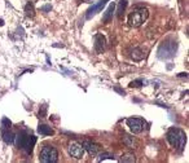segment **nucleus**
<instances>
[{
  "instance_id": "nucleus-13",
  "label": "nucleus",
  "mask_w": 189,
  "mask_h": 163,
  "mask_svg": "<svg viewBox=\"0 0 189 163\" xmlns=\"http://www.w3.org/2000/svg\"><path fill=\"white\" fill-rule=\"evenodd\" d=\"M123 142L131 149H136L139 146V142L133 136H130V135H123Z\"/></svg>"
},
{
  "instance_id": "nucleus-25",
  "label": "nucleus",
  "mask_w": 189,
  "mask_h": 163,
  "mask_svg": "<svg viewBox=\"0 0 189 163\" xmlns=\"http://www.w3.org/2000/svg\"><path fill=\"white\" fill-rule=\"evenodd\" d=\"M178 76H180V78H183V76H185V78H187V76H188V74H187V73H180V74H179Z\"/></svg>"
},
{
  "instance_id": "nucleus-17",
  "label": "nucleus",
  "mask_w": 189,
  "mask_h": 163,
  "mask_svg": "<svg viewBox=\"0 0 189 163\" xmlns=\"http://www.w3.org/2000/svg\"><path fill=\"white\" fill-rule=\"evenodd\" d=\"M25 16L26 17H30V18H32L35 16V6L30 1L25 5Z\"/></svg>"
},
{
  "instance_id": "nucleus-4",
  "label": "nucleus",
  "mask_w": 189,
  "mask_h": 163,
  "mask_svg": "<svg viewBox=\"0 0 189 163\" xmlns=\"http://www.w3.org/2000/svg\"><path fill=\"white\" fill-rule=\"evenodd\" d=\"M149 16V12L146 8H136L131 14L128 16V25L131 27H140L146 21Z\"/></svg>"
},
{
  "instance_id": "nucleus-19",
  "label": "nucleus",
  "mask_w": 189,
  "mask_h": 163,
  "mask_svg": "<svg viewBox=\"0 0 189 163\" xmlns=\"http://www.w3.org/2000/svg\"><path fill=\"white\" fill-rule=\"evenodd\" d=\"M11 126H12V122L9 120L8 118H3L1 119V128L3 129H8V128H11Z\"/></svg>"
},
{
  "instance_id": "nucleus-22",
  "label": "nucleus",
  "mask_w": 189,
  "mask_h": 163,
  "mask_svg": "<svg viewBox=\"0 0 189 163\" xmlns=\"http://www.w3.org/2000/svg\"><path fill=\"white\" fill-rule=\"evenodd\" d=\"M142 83H144L142 79H136V80H133V82L130 83V87H141Z\"/></svg>"
},
{
  "instance_id": "nucleus-15",
  "label": "nucleus",
  "mask_w": 189,
  "mask_h": 163,
  "mask_svg": "<svg viewBox=\"0 0 189 163\" xmlns=\"http://www.w3.org/2000/svg\"><path fill=\"white\" fill-rule=\"evenodd\" d=\"M131 58L133 61H141L144 58V52L140 49V48H133L131 51Z\"/></svg>"
},
{
  "instance_id": "nucleus-1",
  "label": "nucleus",
  "mask_w": 189,
  "mask_h": 163,
  "mask_svg": "<svg viewBox=\"0 0 189 163\" xmlns=\"http://www.w3.org/2000/svg\"><path fill=\"white\" fill-rule=\"evenodd\" d=\"M166 139L175 149H178V152L184 150V146L187 144V136L184 131L179 128H170L166 133Z\"/></svg>"
},
{
  "instance_id": "nucleus-20",
  "label": "nucleus",
  "mask_w": 189,
  "mask_h": 163,
  "mask_svg": "<svg viewBox=\"0 0 189 163\" xmlns=\"http://www.w3.org/2000/svg\"><path fill=\"white\" fill-rule=\"evenodd\" d=\"M105 159H114L113 154H110V153H102V154H100V157L97 158V161H105Z\"/></svg>"
},
{
  "instance_id": "nucleus-18",
  "label": "nucleus",
  "mask_w": 189,
  "mask_h": 163,
  "mask_svg": "<svg viewBox=\"0 0 189 163\" xmlns=\"http://www.w3.org/2000/svg\"><path fill=\"white\" fill-rule=\"evenodd\" d=\"M120 161H122V162H130V163H133V162L136 161V158H135V155H133V154H125V155H122Z\"/></svg>"
},
{
  "instance_id": "nucleus-8",
  "label": "nucleus",
  "mask_w": 189,
  "mask_h": 163,
  "mask_svg": "<svg viewBox=\"0 0 189 163\" xmlns=\"http://www.w3.org/2000/svg\"><path fill=\"white\" fill-rule=\"evenodd\" d=\"M109 1V0H99V1L96 3V4H93L91 8L87 11V14H86V18L87 19H89V18H92L96 13H99L102 11V8L106 5V3Z\"/></svg>"
},
{
  "instance_id": "nucleus-3",
  "label": "nucleus",
  "mask_w": 189,
  "mask_h": 163,
  "mask_svg": "<svg viewBox=\"0 0 189 163\" xmlns=\"http://www.w3.org/2000/svg\"><path fill=\"white\" fill-rule=\"evenodd\" d=\"M178 51V43L175 40H167L163 41L158 48V58L161 60H168L176 54Z\"/></svg>"
},
{
  "instance_id": "nucleus-6",
  "label": "nucleus",
  "mask_w": 189,
  "mask_h": 163,
  "mask_svg": "<svg viewBox=\"0 0 189 163\" xmlns=\"http://www.w3.org/2000/svg\"><path fill=\"white\" fill-rule=\"evenodd\" d=\"M144 119L141 118H128L127 119V126L130 127V129L133 132V133H140L144 129Z\"/></svg>"
},
{
  "instance_id": "nucleus-26",
  "label": "nucleus",
  "mask_w": 189,
  "mask_h": 163,
  "mask_svg": "<svg viewBox=\"0 0 189 163\" xmlns=\"http://www.w3.org/2000/svg\"><path fill=\"white\" fill-rule=\"evenodd\" d=\"M4 25V21H3V19H0V26H3Z\"/></svg>"
},
{
  "instance_id": "nucleus-11",
  "label": "nucleus",
  "mask_w": 189,
  "mask_h": 163,
  "mask_svg": "<svg viewBox=\"0 0 189 163\" xmlns=\"http://www.w3.org/2000/svg\"><path fill=\"white\" fill-rule=\"evenodd\" d=\"M114 11H115V4H114V3H110L107 9L105 11V13H104V17H102V21L105 22V24H109V22L112 21Z\"/></svg>"
},
{
  "instance_id": "nucleus-24",
  "label": "nucleus",
  "mask_w": 189,
  "mask_h": 163,
  "mask_svg": "<svg viewBox=\"0 0 189 163\" xmlns=\"http://www.w3.org/2000/svg\"><path fill=\"white\" fill-rule=\"evenodd\" d=\"M114 89H115V91H117V92H119L120 94H125V91H122V89H120V88H119V87H115V88H114Z\"/></svg>"
},
{
  "instance_id": "nucleus-5",
  "label": "nucleus",
  "mask_w": 189,
  "mask_h": 163,
  "mask_svg": "<svg viewBox=\"0 0 189 163\" xmlns=\"http://www.w3.org/2000/svg\"><path fill=\"white\" fill-rule=\"evenodd\" d=\"M58 159V153L52 146H44L40 152V161L44 163H54Z\"/></svg>"
},
{
  "instance_id": "nucleus-9",
  "label": "nucleus",
  "mask_w": 189,
  "mask_h": 163,
  "mask_svg": "<svg viewBox=\"0 0 189 163\" xmlns=\"http://www.w3.org/2000/svg\"><path fill=\"white\" fill-rule=\"evenodd\" d=\"M105 45H106V39L102 34H96L94 35V44L93 48L96 51V53H102L104 49H105Z\"/></svg>"
},
{
  "instance_id": "nucleus-10",
  "label": "nucleus",
  "mask_w": 189,
  "mask_h": 163,
  "mask_svg": "<svg viewBox=\"0 0 189 163\" xmlns=\"http://www.w3.org/2000/svg\"><path fill=\"white\" fill-rule=\"evenodd\" d=\"M82 146L84 148V150H87L91 155H96L101 149L100 145L94 144V142H92V141H88V140H84V141L82 142Z\"/></svg>"
},
{
  "instance_id": "nucleus-23",
  "label": "nucleus",
  "mask_w": 189,
  "mask_h": 163,
  "mask_svg": "<svg viewBox=\"0 0 189 163\" xmlns=\"http://www.w3.org/2000/svg\"><path fill=\"white\" fill-rule=\"evenodd\" d=\"M52 9V5H44L43 8H42V12H48Z\"/></svg>"
},
{
  "instance_id": "nucleus-7",
  "label": "nucleus",
  "mask_w": 189,
  "mask_h": 163,
  "mask_svg": "<svg viewBox=\"0 0 189 163\" xmlns=\"http://www.w3.org/2000/svg\"><path fill=\"white\" fill-rule=\"evenodd\" d=\"M67 152H69L71 157L75 159H80L84 155V148L82 146V144H78V142H70Z\"/></svg>"
},
{
  "instance_id": "nucleus-21",
  "label": "nucleus",
  "mask_w": 189,
  "mask_h": 163,
  "mask_svg": "<svg viewBox=\"0 0 189 163\" xmlns=\"http://www.w3.org/2000/svg\"><path fill=\"white\" fill-rule=\"evenodd\" d=\"M45 115H47V105H42V107L39 109V117L44 118Z\"/></svg>"
},
{
  "instance_id": "nucleus-12",
  "label": "nucleus",
  "mask_w": 189,
  "mask_h": 163,
  "mask_svg": "<svg viewBox=\"0 0 189 163\" xmlns=\"http://www.w3.org/2000/svg\"><path fill=\"white\" fill-rule=\"evenodd\" d=\"M1 139H3V141L5 142V144H13L14 142V139H16V136H14V133L9 131V128L8 129H3L1 131Z\"/></svg>"
},
{
  "instance_id": "nucleus-2",
  "label": "nucleus",
  "mask_w": 189,
  "mask_h": 163,
  "mask_svg": "<svg viewBox=\"0 0 189 163\" xmlns=\"http://www.w3.org/2000/svg\"><path fill=\"white\" fill-rule=\"evenodd\" d=\"M16 142H17V146L19 149H24V150L27 153V154H31L32 149L35 146V142H37V137L31 133H26V132H19L17 136H16Z\"/></svg>"
},
{
  "instance_id": "nucleus-14",
  "label": "nucleus",
  "mask_w": 189,
  "mask_h": 163,
  "mask_svg": "<svg viewBox=\"0 0 189 163\" xmlns=\"http://www.w3.org/2000/svg\"><path fill=\"white\" fill-rule=\"evenodd\" d=\"M38 132L40 133L42 136H52L54 133L53 128L51 126H47V124H40L38 127Z\"/></svg>"
},
{
  "instance_id": "nucleus-16",
  "label": "nucleus",
  "mask_w": 189,
  "mask_h": 163,
  "mask_svg": "<svg viewBox=\"0 0 189 163\" xmlns=\"http://www.w3.org/2000/svg\"><path fill=\"white\" fill-rule=\"evenodd\" d=\"M127 4H128V1L127 0H119L118 3V8H117V16L120 18L123 16V13H125L126 8H127Z\"/></svg>"
}]
</instances>
